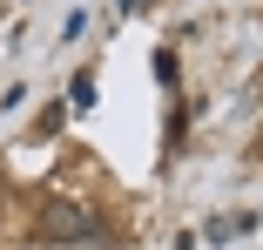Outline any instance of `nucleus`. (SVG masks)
<instances>
[{"instance_id":"nucleus-1","label":"nucleus","mask_w":263,"mask_h":250,"mask_svg":"<svg viewBox=\"0 0 263 250\" xmlns=\"http://www.w3.org/2000/svg\"><path fill=\"white\" fill-rule=\"evenodd\" d=\"M101 223L81 210V203H54V210H47L41 217V243H81V237H95Z\"/></svg>"}]
</instances>
